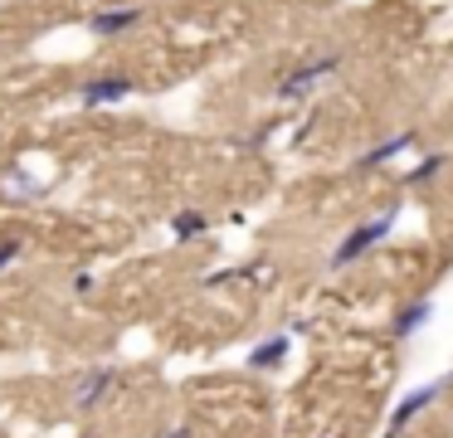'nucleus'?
I'll use <instances>...</instances> for the list:
<instances>
[{
  "mask_svg": "<svg viewBox=\"0 0 453 438\" xmlns=\"http://www.w3.org/2000/svg\"><path fill=\"white\" fill-rule=\"evenodd\" d=\"M390 224H395V210L390 214H380V219H371V224H361V229H351L342 243H336V253H332V268H346V263H356L365 249H375V243L390 234Z\"/></svg>",
  "mask_w": 453,
  "mask_h": 438,
  "instance_id": "1",
  "label": "nucleus"
},
{
  "mask_svg": "<svg viewBox=\"0 0 453 438\" xmlns=\"http://www.w3.org/2000/svg\"><path fill=\"white\" fill-rule=\"evenodd\" d=\"M336 64H342L336 54H326V58H312V64H303L297 73H288L283 83H278V93H283V97H303L307 88H317L322 78H332V73H336Z\"/></svg>",
  "mask_w": 453,
  "mask_h": 438,
  "instance_id": "2",
  "label": "nucleus"
},
{
  "mask_svg": "<svg viewBox=\"0 0 453 438\" xmlns=\"http://www.w3.org/2000/svg\"><path fill=\"white\" fill-rule=\"evenodd\" d=\"M122 97H132V78H122V73L93 78V83L83 88V107H112V103H122Z\"/></svg>",
  "mask_w": 453,
  "mask_h": 438,
  "instance_id": "3",
  "label": "nucleus"
},
{
  "mask_svg": "<svg viewBox=\"0 0 453 438\" xmlns=\"http://www.w3.org/2000/svg\"><path fill=\"white\" fill-rule=\"evenodd\" d=\"M439 389H443V380H439V385H424V389H410V395L395 404V414H390V434H400L414 414H424V409L434 404V395H439Z\"/></svg>",
  "mask_w": 453,
  "mask_h": 438,
  "instance_id": "4",
  "label": "nucleus"
},
{
  "mask_svg": "<svg viewBox=\"0 0 453 438\" xmlns=\"http://www.w3.org/2000/svg\"><path fill=\"white\" fill-rule=\"evenodd\" d=\"M137 19H142V10L118 5V10H98V15L88 19V29H93V35H122V29H132Z\"/></svg>",
  "mask_w": 453,
  "mask_h": 438,
  "instance_id": "5",
  "label": "nucleus"
},
{
  "mask_svg": "<svg viewBox=\"0 0 453 438\" xmlns=\"http://www.w3.org/2000/svg\"><path fill=\"white\" fill-rule=\"evenodd\" d=\"M108 389H112V370H93V375H83V385L73 389V404H79V409H93L103 395H108Z\"/></svg>",
  "mask_w": 453,
  "mask_h": 438,
  "instance_id": "6",
  "label": "nucleus"
},
{
  "mask_svg": "<svg viewBox=\"0 0 453 438\" xmlns=\"http://www.w3.org/2000/svg\"><path fill=\"white\" fill-rule=\"evenodd\" d=\"M429 317H434L429 302H410V307H404L400 317H395V341H410V336H414V331H419Z\"/></svg>",
  "mask_w": 453,
  "mask_h": 438,
  "instance_id": "7",
  "label": "nucleus"
},
{
  "mask_svg": "<svg viewBox=\"0 0 453 438\" xmlns=\"http://www.w3.org/2000/svg\"><path fill=\"white\" fill-rule=\"evenodd\" d=\"M288 346H293L288 336H268L264 346H254V350H249V365H254V370H268V365H278V360L288 356Z\"/></svg>",
  "mask_w": 453,
  "mask_h": 438,
  "instance_id": "8",
  "label": "nucleus"
},
{
  "mask_svg": "<svg viewBox=\"0 0 453 438\" xmlns=\"http://www.w3.org/2000/svg\"><path fill=\"white\" fill-rule=\"evenodd\" d=\"M410 146H414V132H400V136H390V142H380L375 151H365L361 165H385V161H395L400 151H410Z\"/></svg>",
  "mask_w": 453,
  "mask_h": 438,
  "instance_id": "9",
  "label": "nucleus"
},
{
  "mask_svg": "<svg viewBox=\"0 0 453 438\" xmlns=\"http://www.w3.org/2000/svg\"><path fill=\"white\" fill-rule=\"evenodd\" d=\"M171 234H176V239H200V234H205V214H200V210H180L176 219H171Z\"/></svg>",
  "mask_w": 453,
  "mask_h": 438,
  "instance_id": "10",
  "label": "nucleus"
},
{
  "mask_svg": "<svg viewBox=\"0 0 453 438\" xmlns=\"http://www.w3.org/2000/svg\"><path fill=\"white\" fill-rule=\"evenodd\" d=\"M5 190L20 195V200H44V185L30 181V175H11V181H5Z\"/></svg>",
  "mask_w": 453,
  "mask_h": 438,
  "instance_id": "11",
  "label": "nucleus"
},
{
  "mask_svg": "<svg viewBox=\"0 0 453 438\" xmlns=\"http://www.w3.org/2000/svg\"><path fill=\"white\" fill-rule=\"evenodd\" d=\"M439 165H443V156H429V161H424V165H414V171L404 175V185H424V181H429L434 171H439Z\"/></svg>",
  "mask_w": 453,
  "mask_h": 438,
  "instance_id": "12",
  "label": "nucleus"
},
{
  "mask_svg": "<svg viewBox=\"0 0 453 438\" xmlns=\"http://www.w3.org/2000/svg\"><path fill=\"white\" fill-rule=\"evenodd\" d=\"M15 258H20V243H0V273L11 268Z\"/></svg>",
  "mask_w": 453,
  "mask_h": 438,
  "instance_id": "13",
  "label": "nucleus"
},
{
  "mask_svg": "<svg viewBox=\"0 0 453 438\" xmlns=\"http://www.w3.org/2000/svg\"><path fill=\"white\" fill-rule=\"evenodd\" d=\"M83 438H98V434H83Z\"/></svg>",
  "mask_w": 453,
  "mask_h": 438,
  "instance_id": "14",
  "label": "nucleus"
},
{
  "mask_svg": "<svg viewBox=\"0 0 453 438\" xmlns=\"http://www.w3.org/2000/svg\"><path fill=\"white\" fill-rule=\"evenodd\" d=\"M449 380H453V375H449Z\"/></svg>",
  "mask_w": 453,
  "mask_h": 438,
  "instance_id": "15",
  "label": "nucleus"
}]
</instances>
